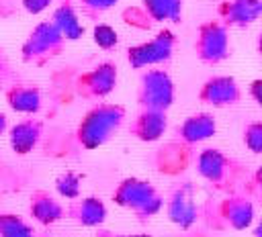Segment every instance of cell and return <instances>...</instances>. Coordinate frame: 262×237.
I'll list each match as a JSON object with an SVG mask.
<instances>
[{"label":"cell","instance_id":"603a6c76","mask_svg":"<svg viewBox=\"0 0 262 237\" xmlns=\"http://www.w3.org/2000/svg\"><path fill=\"white\" fill-rule=\"evenodd\" d=\"M242 141L248 151L260 155L262 153V121H250L242 131Z\"/></svg>","mask_w":262,"mask_h":237},{"label":"cell","instance_id":"ac0fdd59","mask_svg":"<svg viewBox=\"0 0 262 237\" xmlns=\"http://www.w3.org/2000/svg\"><path fill=\"white\" fill-rule=\"evenodd\" d=\"M219 16L227 27H248L262 16V0H227L219 6Z\"/></svg>","mask_w":262,"mask_h":237},{"label":"cell","instance_id":"d6986e66","mask_svg":"<svg viewBox=\"0 0 262 237\" xmlns=\"http://www.w3.org/2000/svg\"><path fill=\"white\" fill-rule=\"evenodd\" d=\"M143 6L151 20L156 22H180L182 20V0H143Z\"/></svg>","mask_w":262,"mask_h":237},{"label":"cell","instance_id":"3957f363","mask_svg":"<svg viewBox=\"0 0 262 237\" xmlns=\"http://www.w3.org/2000/svg\"><path fill=\"white\" fill-rule=\"evenodd\" d=\"M66 43L68 41L61 35V31L55 27V22L43 20L25 39V43L20 47V59L27 65L43 67L63 51Z\"/></svg>","mask_w":262,"mask_h":237},{"label":"cell","instance_id":"9c48e42d","mask_svg":"<svg viewBox=\"0 0 262 237\" xmlns=\"http://www.w3.org/2000/svg\"><path fill=\"white\" fill-rule=\"evenodd\" d=\"M213 217L219 227L244 231L254 221V202L246 192L239 190L227 192V196L215 206Z\"/></svg>","mask_w":262,"mask_h":237},{"label":"cell","instance_id":"4dcf8cb0","mask_svg":"<svg viewBox=\"0 0 262 237\" xmlns=\"http://www.w3.org/2000/svg\"><path fill=\"white\" fill-rule=\"evenodd\" d=\"M8 129V118L4 112H0V135H4V131Z\"/></svg>","mask_w":262,"mask_h":237},{"label":"cell","instance_id":"2e32d148","mask_svg":"<svg viewBox=\"0 0 262 237\" xmlns=\"http://www.w3.org/2000/svg\"><path fill=\"white\" fill-rule=\"evenodd\" d=\"M4 98L6 104L20 114H37L41 110L43 104V96L39 86L35 84H23V82H14L4 90Z\"/></svg>","mask_w":262,"mask_h":237},{"label":"cell","instance_id":"52a82bcc","mask_svg":"<svg viewBox=\"0 0 262 237\" xmlns=\"http://www.w3.org/2000/svg\"><path fill=\"white\" fill-rule=\"evenodd\" d=\"M174 47H176L174 33L164 29L154 39L129 47L127 49V63L133 69H143V67L160 65V63H168L174 55Z\"/></svg>","mask_w":262,"mask_h":237},{"label":"cell","instance_id":"30bf717a","mask_svg":"<svg viewBox=\"0 0 262 237\" xmlns=\"http://www.w3.org/2000/svg\"><path fill=\"white\" fill-rule=\"evenodd\" d=\"M196 98L203 104H209L215 108L235 106L242 100V88L233 76H211L199 88Z\"/></svg>","mask_w":262,"mask_h":237},{"label":"cell","instance_id":"7402d4cb","mask_svg":"<svg viewBox=\"0 0 262 237\" xmlns=\"http://www.w3.org/2000/svg\"><path fill=\"white\" fill-rule=\"evenodd\" d=\"M80 182H82V178L76 172L66 170L55 178V190L59 196L74 200V198H80Z\"/></svg>","mask_w":262,"mask_h":237},{"label":"cell","instance_id":"d6a6232c","mask_svg":"<svg viewBox=\"0 0 262 237\" xmlns=\"http://www.w3.org/2000/svg\"><path fill=\"white\" fill-rule=\"evenodd\" d=\"M256 49H258V53L262 55V31H260V35H258V39H256Z\"/></svg>","mask_w":262,"mask_h":237},{"label":"cell","instance_id":"1f68e13d","mask_svg":"<svg viewBox=\"0 0 262 237\" xmlns=\"http://www.w3.org/2000/svg\"><path fill=\"white\" fill-rule=\"evenodd\" d=\"M254 237H262V219L256 223V227H254V233H252Z\"/></svg>","mask_w":262,"mask_h":237},{"label":"cell","instance_id":"ffe728a7","mask_svg":"<svg viewBox=\"0 0 262 237\" xmlns=\"http://www.w3.org/2000/svg\"><path fill=\"white\" fill-rule=\"evenodd\" d=\"M51 20H53L55 27L61 31V35L66 37V41H78V39H82L84 27L80 25L78 14L74 12V8H72L70 4L59 6V8L53 12V18H51Z\"/></svg>","mask_w":262,"mask_h":237},{"label":"cell","instance_id":"7c38bea8","mask_svg":"<svg viewBox=\"0 0 262 237\" xmlns=\"http://www.w3.org/2000/svg\"><path fill=\"white\" fill-rule=\"evenodd\" d=\"M217 133V118L211 112H194L176 127V143L182 147L199 145Z\"/></svg>","mask_w":262,"mask_h":237},{"label":"cell","instance_id":"5b68a950","mask_svg":"<svg viewBox=\"0 0 262 237\" xmlns=\"http://www.w3.org/2000/svg\"><path fill=\"white\" fill-rule=\"evenodd\" d=\"M137 104L139 108L162 112H168L174 104V82L164 67H149L141 72L137 84Z\"/></svg>","mask_w":262,"mask_h":237},{"label":"cell","instance_id":"d4e9b609","mask_svg":"<svg viewBox=\"0 0 262 237\" xmlns=\"http://www.w3.org/2000/svg\"><path fill=\"white\" fill-rule=\"evenodd\" d=\"M115 4L117 0H82V12L88 18H98L102 12H106Z\"/></svg>","mask_w":262,"mask_h":237},{"label":"cell","instance_id":"f546056e","mask_svg":"<svg viewBox=\"0 0 262 237\" xmlns=\"http://www.w3.org/2000/svg\"><path fill=\"white\" fill-rule=\"evenodd\" d=\"M250 96L254 98V102L262 108V80H254L250 84Z\"/></svg>","mask_w":262,"mask_h":237},{"label":"cell","instance_id":"277c9868","mask_svg":"<svg viewBox=\"0 0 262 237\" xmlns=\"http://www.w3.org/2000/svg\"><path fill=\"white\" fill-rule=\"evenodd\" d=\"M196 172L217 190L233 192V186L244 176V165L217 147H207L196 157Z\"/></svg>","mask_w":262,"mask_h":237},{"label":"cell","instance_id":"4316f807","mask_svg":"<svg viewBox=\"0 0 262 237\" xmlns=\"http://www.w3.org/2000/svg\"><path fill=\"white\" fill-rule=\"evenodd\" d=\"M51 2H53V0H23V6H25L27 12L39 14V12H43Z\"/></svg>","mask_w":262,"mask_h":237},{"label":"cell","instance_id":"4fadbf2b","mask_svg":"<svg viewBox=\"0 0 262 237\" xmlns=\"http://www.w3.org/2000/svg\"><path fill=\"white\" fill-rule=\"evenodd\" d=\"M166 127H168V114L166 112L139 108V112L129 123V135L135 137L137 141L154 143L166 133Z\"/></svg>","mask_w":262,"mask_h":237},{"label":"cell","instance_id":"484cf974","mask_svg":"<svg viewBox=\"0 0 262 237\" xmlns=\"http://www.w3.org/2000/svg\"><path fill=\"white\" fill-rule=\"evenodd\" d=\"M246 194L250 198H258L262 202V165L254 170V174L246 176Z\"/></svg>","mask_w":262,"mask_h":237},{"label":"cell","instance_id":"5bb4252c","mask_svg":"<svg viewBox=\"0 0 262 237\" xmlns=\"http://www.w3.org/2000/svg\"><path fill=\"white\" fill-rule=\"evenodd\" d=\"M29 217L35 223L49 227L66 217V206L53 194L39 188V190H33L29 196Z\"/></svg>","mask_w":262,"mask_h":237},{"label":"cell","instance_id":"9a60e30c","mask_svg":"<svg viewBox=\"0 0 262 237\" xmlns=\"http://www.w3.org/2000/svg\"><path fill=\"white\" fill-rule=\"evenodd\" d=\"M66 217L72 219L74 223L82 227H102L106 221V204L98 196H84V198H74L68 208Z\"/></svg>","mask_w":262,"mask_h":237},{"label":"cell","instance_id":"cb8c5ba5","mask_svg":"<svg viewBox=\"0 0 262 237\" xmlns=\"http://www.w3.org/2000/svg\"><path fill=\"white\" fill-rule=\"evenodd\" d=\"M92 41H94L96 47H100V49H104V51H111V49L117 47L119 35H117V31H115L111 25L98 22V25L94 27V31H92Z\"/></svg>","mask_w":262,"mask_h":237},{"label":"cell","instance_id":"6da1fadb","mask_svg":"<svg viewBox=\"0 0 262 237\" xmlns=\"http://www.w3.org/2000/svg\"><path fill=\"white\" fill-rule=\"evenodd\" d=\"M127 118V110L115 102H96L86 114L80 118L76 127V141L80 147L92 151L111 141L117 131L123 127Z\"/></svg>","mask_w":262,"mask_h":237},{"label":"cell","instance_id":"7a4b0ae2","mask_svg":"<svg viewBox=\"0 0 262 237\" xmlns=\"http://www.w3.org/2000/svg\"><path fill=\"white\" fill-rule=\"evenodd\" d=\"M111 198L117 206L131 210L137 217V221H141V223L156 217L164 208V202H166L164 194L151 182L135 178V176L123 178L115 186Z\"/></svg>","mask_w":262,"mask_h":237},{"label":"cell","instance_id":"44dd1931","mask_svg":"<svg viewBox=\"0 0 262 237\" xmlns=\"http://www.w3.org/2000/svg\"><path fill=\"white\" fill-rule=\"evenodd\" d=\"M0 237H35V231L23 217L0 212Z\"/></svg>","mask_w":262,"mask_h":237},{"label":"cell","instance_id":"83f0119b","mask_svg":"<svg viewBox=\"0 0 262 237\" xmlns=\"http://www.w3.org/2000/svg\"><path fill=\"white\" fill-rule=\"evenodd\" d=\"M96 237H151V235L149 233H121V231H111V229L98 227Z\"/></svg>","mask_w":262,"mask_h":237},{"label":"cell","instance_id":"ba28073f","mask_svg":"<svg viewBox=\"0 0 262 237\" xmlns=\"http://www.w3.org/2000/svg\"><path fill=\"white\" fill-rule=\"evenodd\" d=\"M117 80H119V69L113 61H100L98 65H94L92 69L80 74L76 78V94L82 100H102L106 98L115 88H117Z\"/></svg>","mask_w":262,"mask_h":237},{"label":"cell","instance_id":"e0dca14e","mask_svg":"<svg viewBox=\"0 0 262 237\" xmlns=\"http://www.w3.org/2000/svg\"><path fill=\"white\" fill-rule=\"evenodd\" d=\"M43 137V123L39 118H25V121H18L16 125L10 127L8 131V143H10V149L16 153V155H27L31 153L39 141Z\"/></svg>","mask_w":262,"mask_h":237},{"label":"cell","instance_id":"8fae6325","mask_svg":"<svg viewBox=\"0 0 262 237\" xmlns=\"http://www.w3.org/2000/svg\"><path fill=\"white\" fill-rule=\"evenodd\" d=\"M168 219L180 229H190L199 219V208L194 202V190L190 182L176 184L166 198Z\"/></svg>","mask_w":262,"mask_h":237},{"label":"cell","instance_id":"f1b7e54d","mask_svg":"<svg viewBox=\"0 0 262 237\" xmlns=\"http://www.w3.org/2000/svg\"><path fill=\"white\" fill-rule=\"evenodd\" d=\"M12 78V72H10V63H8V57L4 53V49L0 47V82H6Z\"/></svg>","mask_w":262,"mask_h":237},{"label":"cell","instance_id":"8992f818","mask_svg":"<svg viewBox=\"0 0 262 237\" xmlns=\"http://www.w3.org/2000/svg\"><path fill=\"white\" fill-rule=\"evenodd\" d=\"M194 53L201 63L217 65L231 55L229 27L223 20H207L199 27L194 39Z\"/></svg>","mask_w":262,"mask_h":237}]
</instances>
